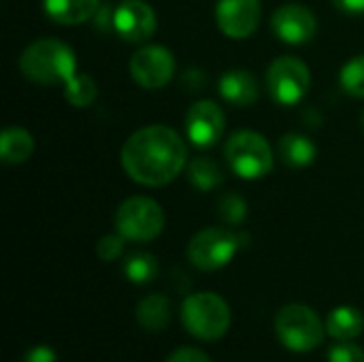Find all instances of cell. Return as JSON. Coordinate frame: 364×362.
<instances>
[{"mask_svg":"<svg viewBox=\"0 0 364 362\" xmlns=\"http://www.w3.org/2000/svg\"><path fill=\"white\" fill-rule=\"evenodd\" d=\"M183 139L166 126H147L130 134L122 147V166L143 186H166L186 166Z\"/></svg>","mask_w":364,"mask_h":362,"instance_id":"cell-1","label":"cell"},{"mask_svg":"<svg viewBox=\"0 0 364 362\" xmlns=\"http://www.w3.org/2000/svg\"><path fill=\"white\" fill-rule=\"evenodd\" d=\"M21 75L38 85H66L77 70L73 49L55 38H41L28 45L19 58Z\"/></svg>","mask_w":364,"mask_h":362,"instance_id":"cell-2","label":"cell"},{"mask_svg":"<svg viewBox=\"0 0 364 362\" xmlns=\"http://www.w3.org/2000/svg\"><path fill=\"white\" fill-rule=\"evenodd\" d=\"M230 307L213 292H196L186 297L181 305L183 329L200 341H218L230 329Z\"/></svg>","mask_w":364,"mask_h":362,"instance_id":"cell-3","label":"cell"},{"mask_svg":"<svg viewBox=\"0 0 364 362\" xmlns=\"http://www.w3.org/2000/svg\"><path fill=\"white\" fill-rule=\"evenodd\" d=\"M275 335L286 350L305 354L324 341V324L311 307L290 303L275 316Z\"/></svg>","mask_w":364,"mask_h":362,"instance_id":"cell-4","label":"cell"},{"mask_svg":"<svg viewBox=\"0 0 364 362\" xmlns=\"http://www.w3.org/2000/svg\"><path fill=\"white\" fill-rule=\"evenodd\" d=\"M228 166L243 179H260L273 169V151L267 139L254 130L235 132L224 147Z\"/></svg>","mask_w":364,"mask_h":362,"instance_id":"cell-5","label":"cell"},{"mask_svg":"<svg viewBox=\"0 0 364 362\" xmlns=\"http://www.w3.org/2000/svg\"><path fill=\"white\" fill-rule=\"evenodd\" d=\"M115 230L126 241H154L164 230V211L154 198L132 196L119 205L115 213Z\"/></svg>","mask_w":364,"mask_h":362,"instance_id":"cell-6","label":"cell"},{"mask_svg":"<svg viewBox=\"0 0 364 362\" xmlns=\"http://www.w3.org/2000/svg\"><path fill=\"white\" fill-rule=\"evenodd\" d=\"M241 250V237L226 228H205L188 243V258L200 271H218L226 267Z\"/></svg>","mask_w":364,"mask_h":362,"instance_id":"cell-7","label":"cell"},{"mask_svg":"<svg viewBox=\"0 0 364 362\" xmlns=\"http://www.w3.org/2000/svg\"><path fill=\"white\" fill-rule=\"evenodd\" d=\"M311 85V75L305 62L292 55H282L271 62L267 70V87L275 102L282 107H292L301 102Z\"/></svg>","mask_w":364,"mask_h":362,"instance_id":"cell-8","label":"cell"},{"mask_svg":"<svg viewBox=\"0 0 364 362\" xmlns=\"http://www.w3.org/2000/svg\"><path fill=\"white\" fill-rule=\"evenodd\" d=\"M175 73V58L162 45H147L139 49L130 60L132 79L145 90L164 87Z\"/></svg>","mask_w":364,"mask_h":362,"instance_id":"cell-9","label":"cell"},{"mask_svg":"<svg viewBox=\"0 0 364 362\" xmlns=\"http://www.w3.org/2000/svg\"><path fill=\"white\" fill-rule=\"evenodd\" d=\"M271 28L279 41L288 45H305L316 36L318 19L307 6L299 2H286L273 13Z\"/></svg>","mask_w":364,"mask_h":362,"instance_id":"cell-10","label":"cell"},{"mask_svg":"<svg viewBox=\"0 0 364 362\" xmlns=\"http://www.w3.org/2000/svg\"><path fill=\"white\" fill-rule=\"evenodd\" d=\"M186 134L196 147H213L224 134V111L213 100H198L188 109Z\"/></svg>","mask_w":364,"mask_h":362,"instance_id":"cell-11","label":"cell"},{"mask_svg":"<svg viewBox=\"0 0 364 362\" xmlns=\"http://www.w3.org/2000/svg\"><path fill=\"white\" fill-rule=\"evenodd\" d=\"M113 30L128 43H145L156 32V13L143 0H124L113 11Z\"/></svg>","mask_w":364,"mask_h":362,"instance_id":"cell-12","label":"cell"},{"mask_svg":"<svg viewBox=\"0 0 364 362\" xmlns=\"http://www.w3.org/2000/svg\"><path fill=\"white\" fill-rule=\"evenodd\" d=\"M260 0H220L215 6L218 28L230 38H247L260 23Z\"/></svg>","mask_w":364,"mask_h":362,"instance_id":"cell-13","label":"cell"},{"mask_svg":"<svg viewBox=\"0 0 364 362\" xmlns=\"http://www.w3.org/2000/svg\"><path fill=\"white\" fill-rule=\"evenodd\" d=\"M220 96L235 107H250L258 100V81L245 68H230L220 77Z\"/></svg>","mask_w":364,"mask_h":362,"instance_id":"cell-14","label":"cell"},{"mask_svg":"<svg viewBox=\"0 0 364 362\" xmlns=\"http://www.w3.org/2000/svg\"><path fill=\"white\" fill-rule=\"evenodd\" d=\"M100 0H43L45 13L51 21L62 26H77L92 19Z\"/></svg>","mask_w":364,"mask_h":362,"instance_id":"cell-15","label":"cell"},{"mask_svg":"<svg viewBox=\"0 0 364 362\" xmlns=\"http://www.w3.org/2000/svg\"><path fill=\"white\" fill-rule=\"evenodd\" d=\"M364 331V316L356 307L343 305L328 314L326 333L337 341H352Z\"/></svg>","mask_w":364,"mask_h":362,"instance_id":"cell-16","label":"cell"},{"mask_svg":"<svg viewBox=\"0 0 364 362\" xmlns=\"http://www.w3.org/2000/svg\"><path fill=\"white\" fill-rule=\"evenodd\" d=\"M34 151V139L23 128H6L0 134V158L6 164H21Z\"/></svg>","mask_w":364,"mask_h":362,"instance_id":"cell-17","label":"cell"},{"mask_svg":"<svg viewBox=\"0 0 364 362\" xmlns=\"http://www.w3.org/2000/svg\"><path fill=\"white\" fill-rule=\"evenodd\" d=\"M136 322L145 331H164L171 322V301L164 294H149L136 305Z\"/></svg>","mask_w":364,"mask_h":362,"instance_id":"cell-18","label":"cell"},{"mask_svg":"<svg viewBox=\"0 0 364 362\" xmlns=\"http://www.w3.org/2000/svg\"><path fill=\"white\" fill-rule=\"evenodd\" d=\"M277 147H279L282 160L288 166H294V169L309 166L316 160V156H318V149H316L314 141L307 139L305 134H296V132L284 134L279 139V145Z\"/></svg>","mask_w":364,"mask_h":362,"instance_id":"cell-19","label":"cell"},{"mask_svg":"<svg viewBox=\"0 0 364 362\" xmlns=\"http://www.w3.org/2000/svg\"><path fill=\"white\" fill-rule=\"evenodd\" d=\"M188 179L200 192H211V190H215L224 181L220 166L211 158H205V156H198V158L190 160V164H188Z\"/></svg>","mask_w":364,"mask_h":362,"instance_id":"cell-20","label":"cell"},{"mask_svg":"<svg viewBox=\"0 0 364 362\" xmlns=\"http://www.w3.org/2000/svg\"><path fill=\"white\" fill-rule=\"evenodd\" d=\"M124 275L136 286H145L158 275V260L147 252L130 254L124 262Z\"/></svg>","mask_w":364,"mask_h":362,"instance_id":"cell-21","label":"cell"},{"mask_svg":"<svg viewBox=\"0 0 364 362\" xmlns=\"http://www.w3.org/2000/svg\"><path fill=\"white\" fill-rule=\"evenodd\" d=\"M98 94L96 81L90 75H75L66 85H64V98L73 107H90Z\"/></svg>","mask_w":364,"mask_h":362,"instance_id":"cell-22","label":"cell"},{"mask_svg":"<svg viewBox=\"0 0 364 362\" xmlns=\"http://www.w3.org/2000/svg\"><path fill=\"white\" fill-rule=\"evenodd\" d=\"M341 87L354 96V98H364V55H358L350 60L339 75Z\"/></svg>","mask_w":364,"mask_h":362,"instance_id":"cell-23","label":"cell"},{"mask_svg":"<svg viewBox=\"0 0 364 362\" xmlns=\"http://www.w3.org/2000/svg\"><path fill=\"white\" fill-rule=\"evenodd\" d=\"M218 213L230 226L243 224V220L247 215V203L239 194H224L218 203Z\"/></svg>","mask_w":364,"mask_h":362,"instance_id":"cell-24","label":"cell"},{"mask_svg":"<svg viewBox=\"0 0 364 362\" xmlns=\"http://www.w3.org/2000/svg\"><path fill=\"white\" fill-rule=\"evenodd\" d=\"M124 241H126V239H124L119 233H117V235H107V237H102V239L96 243V254H98V258H100V260H107V262L119 258L122 252H124Z\"/></svg>","mask_w":364,"mask_h":362,"instance_id":"cell-25","label":"cell"},{"mask_svg":"<svg viewBox=\"0 0 364 362\" xmlns=\"http://www.w3.org/2000/svg\"><path fill=\"white\" fill-rule=\"evenodd\" d=\"M328 362H364V350L350 341H341L328 350Z\"/></svg>","mask_w":364,"mask_h":362,"instance_id":"cell-26","label":"cell"},{"mask_svg":"<svg viewBox=\"0 0 364 362\" xmlns=\"http://www.w3.org/2000/svg\"><path fill=\"white\" fill-rule=\"evenodd\" d=\"M19 362H58L55 350L49 346H34L30 348Z\"/></svg>","mask_w":364,"mask_h":362,"instance_id":"cell-27","label":"cell"},{"mask_svg":"<svg viewBox=\"0 0 364 362\" xmlns=\"http://www.w3.org/2000/svg\"><path fill=\"white\" fill-rule=\"evenodd\" d=\"M166 362H211L209 361V356L205 354V352H200V350H196V348H179V350H175Z\"/></svg>","mask_w":364,"mask_h":362,"instance_id":"cell-28","label":"cell"},{"mask_svg":"<svg viewBox=\"0 0 364 362\" xmlns=\"http://www.w3.org/2000/svg\"><path fill=\"white\" fill-rule=\"evenodd\" d=\"M333 4L339 11L348 13V15H360V13H364V0H333Z\"/></svg>","mask_w":364,"mask_h":362,"instance_id":"cell-29","label":"cell"},{"mask_svg":"<svg viewBox=\"0 0 364 362\" xmlns=\"http://www.w3.org/2000/svg\"><path fill=\"white\" fill-rule=\"evenodd\" d=\"M203 81H207V79L203 77V73H200L198 68H192V70H188V73L183 75V85H188V87H190V92L200 90Z\"/></svg>","mask_w":364,"mask_h":362,"instance_id":"cell-30","label":"cell"},{"mask_svg":"<svg viewBox=\"0 0 364 362\" xmlns=\"http://www.w3.org/2000/svg\"><path fill=\"white\" fill-rule=\"evenodd\" d=\"M363 124H364V115H363Z\"/></svg>","mask_w":364,"mask_h":362,"instance_id":"cell-31","label":"cell"}]
</instances>
